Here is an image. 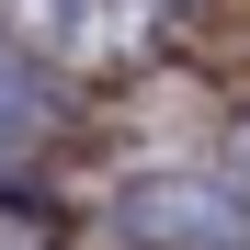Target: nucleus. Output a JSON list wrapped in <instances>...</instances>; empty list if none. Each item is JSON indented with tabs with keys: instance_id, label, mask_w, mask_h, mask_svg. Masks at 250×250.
<instances>
[{
	"instance_id": "f257e3e1",
	"label": "nucleus",
	"mask_w": 250,
	"mask_h": 250,
	"mask_svg": "<svg viewBox=\"0 0 250 250\" xmlns=\"http://www.w3.org/2000/svg\"><path fill=\"white\" fill-rule=\"evenodd\" d=\"M137 228L182 239V250H216V239H239V205L216 182H137Z\"/></svg>"
},
{
	"instance_id": "f03ea898",
	"label": "nucleus",
	"mask_w": 250,
	"mask_h": 250,
	"mask_svg": "<svg viewBox=\"0 0 250 250\" xmlns=\"http://www.w3.org/2000/svg\"><path fill=\"white\" fill-rule=\"evenodd\" d=\"M0 250H46V228H34L23 205H0Z\"/></svg>"
},
{
	"instance_id": "7ed1b4c3",
	"label": "nucleus",
	"mask_w": 250,
	"mask_h": 250,
	"mask_svg": "<svg viewBox=\"0 0 250 250\" xmlns=\"http://www.w3.org/2000/svg\"><path fill=\"white\" fill-rule=\"evenodd\" d=\"M239 148H250V137H239Z\"/></svg>"
}]
</instances>
